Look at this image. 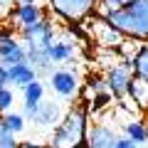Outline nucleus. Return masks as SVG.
Returning <instances> with one entry per match:
<instances>
[{"instance_id":"ddd939ff","label":"nucleus","mask_w":148,"mask_h":148,"mask_svg":"<svg viewBox=\"0 0 148 148\" xmlns=\"http://www.w3.org/2000/svg\"><path fill=\"white\" fill-rule=\"evenodd\" d=\"M74 42L72 40H67V37H59V40H54L52 45H49L47 54L49 59H52V64H62V62H69V59L74 57Z\"/></svg>"},{"instance_id":"423d86ee","label":"nucleus","mask_w":148,"mask_h":148,"mask_svg":"<svg viewBox=\"0 0 148 148\" xmlns=\"http://www.w3.org/2000/svg\"><path fill=\"white\" fill-rule=\"evenodd\" d=\"M104 82H106V91L114 99H123V96H128V86L133 82V72H131L128 64H114V67L106 69Z\"/></svg>"},{"instance_id":"20e7f679","label":"nucleus","mask_w":148,"mask_h":148,"mask_svg":"<svg viewBox=\"0 0 148 148\" xmlns=\"http://www.w3.org/2000/svg\"><path fill=\"white\" fill-rule=\"evenodd\" d=\"M47 3H49V10L54 15L64 17L69 22L84 20L91 10L99 8V0H47Z\"/></svg>"},{"instance_id":"f257e3e1","label":"nucleus","mask_w":148,"mask_h":148,"mask_svg":"<svg viewBox=\"0 0 148 148\" xmlns=\"http://www.w3.org/2000/svg\"><path fill=\"white\" fill-rule=\"evenodd\" d=\"M109 25H114L123 37L148 42V0H131L121 10H104L99 12Z\"/></svg>"},{"instance_id":"4be33fe9","label":"nucleus","mask_w":148,"mask_h":148,"mask_svg":"<svg viewBox=\"0 0 148 148\" xmlns=\"http://www.w3.org/2000/svg\"><path fill=\"white\" fill-rule=\"evenodd\" d=\"M0 148H17V138L0 123Z\"/></svg>"},{"instance_id":"9b49d317","label":"nucleus","mask_w":148,"mask_h":148,"mask_svg":"<svg viewBox=\"0 0 148 148\" xmlns=\"http://www.w3.org/2000/svg\"><path fill=\"white\" fill-rule=\"evenodd\" d=\"M47 17V10L42 5H30V3H17L15 5V12H12V22L17 27H30L35 22H42Z\"/></svg>"},{"instance_id":"c85d7f7f","label":"nucleus","mask_w":148,"mask_h":148,"mask_svg":"<svg viewBox=\"0 0 148 148\" xmlns=\"http://www.w3.org/2000/svg\"><path fill=\"white\" fill-rule=\"evenodd\" d=\"M82 148H86V146H82Z\"/></svg>"},{"instance_id":"6e6552de","label":"nucleus","mask_w":148,"mask_h":148,"mask_svg":"<svg viewBox=\"0 0 148 148\" xmlns=\"http://www.w3.org/2000/svg\"><path fill=\"white\" fill-rule=\"evenodd\" d=\"M119 141L116 131L106 123H91L89 126V133H86V148H114Z\"/></svg>"},{"instance_id":"cd10ccee","label":"nucleus","mask_w":148,"mask_h":148,"mask_svg":"<svg viewBox=\"0 0 148 148\" xmlns=\"http://www.w3.org/2000/svg\"><path fill=\"white\" fill-rule=\"evenodd\" d=\"M17 3H30V5H42V0H17Z\"/></svg>"},{"instance_id":"4468645a","label":"nucleus","mask_w":148,"mask_h":148,"mask_svg":"<svg viewBox=\"0 0 148 148\" xmlns=\"http://www.w3.org/2000/svg\"><path fill=\"white\" fill-rule=\"evenodd\" d=\"M128 67H131V72H133L136 79L148 82V45H141V47L136 49V54L131 57Z\"/></svg>"},{"instance_id":"dca6fc26","label":"nucleus","mask_w":148,"mask_h":148,"mask_svg":"<svg viewBox=\"0 0 148 148\" xmlns=\"http://www.w3.org/2000/svg\"><path fill=\"white\" fill-rule=\"evenodd\" d=\"M45 101V82L42 79H35L32 84H27L22 89V104L25 106H35V104H42Z\"/></svg>"},{"instance_id":"9d476101","label":"nucleus","mask_w":148,"mask_h":148,"mask_svg":"<svg viewBox=\"0 0 148 148\" xmlns=\"http://www.w3.org/2000/svg\"><path fill=\"white\" fill-rule=\"evenodd\" d=\"M62 119H64L62 104H57V101H42L40 109H37V114H35V119H32V123H37L40 128H52L54 131V126Z\"/></svg>"},{"instance_id":"bb28decb","label":"nucleus","mask_w":148,"mask_h":148,"mask_svg":"<svg viewBox=\"0 0 148 148\" xmlns=\"http://www.w3.org/2000/svg\"><path fill=\"white\" fill-rule=\"evenodd\" d=\"M5 86H8V67L0 64V89H5Z\"/></svg>"},{"instance_id":"2eb2a0df","label":"nucleus","mask_w":148,"mask_h":148,"mask_svg":"<svg viewBox=\"0 0 148 148\" xmlns=\"http://www.w3.org/2000/svg\"><path fill=\"white\" fill-rule=\"evenodd\" d=\"M27 62L35 67L37 74H49L52 72V59H49L47 49H27Z\"/></svg>"},{"instance_id":"6ab92c4d","label":"nucleus","mask_w":148,"mask_h":148,"mask_svg":"<svg viewBox=\"0 0 148 148\" xmlns=\"http://www.w3.org/2000/svg\"><path fill=\"white\" fill-rule=\"evenodd\" d=\"M128 96H133V101L141 109H148V82H141V79L133 77L131 86H128Z\"/></svg>"},{"instance_id":"aec40b11","label":"nucleus","mask_w":148,"mask_h":148,"mask_svg":"<svg viewBox=\"0 0 148 148\" xmlns=\"http://www.w3.org/2000/svg\"><path fill=\"white\" fill-rule=\"evenodd\" d=\"M12 104H15V91H12L10 86L0 89V116L8 114V111H12Z\"/></svg>"},{"instance_id":"f8f14e48","label":"nucleus","mask_w":148,"mask_h":148,"mask_svg":"<svg viewBox=\"0 0 148 148\" xmlns=\"http://www.w3.org/2000/svg\"><path fill=\"white\" fill-rule=\"evenodd\" d=\"M37 79V72L30 62H20V64H12L8 67V86H15V89H25L27 84Z\"/></svg>"},{"instance_id":"5701e85b","label":"nucleus","mask_w":148,"mask_h":148,"mask_svg":"<svg viewBox=\"0 0 148 148\" xmlns=\"http://www.w3.org/2000/svg\"><path fill=\"white\" fill-rule=\"evenodd\" d=\"M131 0H99V8L96 10L104 12V10H121V8H126Z\"/></svg>"},{"instance_id":"a878e982","label":"nucleus","mask_w":148,"mask_h":148,"mask_svg":"<svg viewBox=\"0 0 148 148\" xmlns=\"http://www.w3.org/2000/svg\"><path fill=\"white\" fill-rule=\"evenodd\" d=\"M17 148H49V146L37 143V141H22V143H17Z\"/></svg>"},{"instance_id":"f03ea898","label":"nucleus","mask_w":148,"mask_h":148,"mask_svg":"<svg viewBox=\"0 0 148 148\" xmlns=\"http://www.w3.org/2000/svg\"><path fill=\"white\" fill-rule=\"evenodd\" d=\"M89 114L86 106H74L64 114V119L54 126L52 138H49V148H82L86 143V133H89Z\"/></svg>"},{"instance_id":"7ed1b4c3","label":"nucleus","mask_w":148,"mask_h":148,"mask_svg":"<svg viewBox=\"0 0 148 148\" xmlns=\"http://www.w3.org/2000/svg\"><path fill=\"white\" fill-rule=\"evenodd\" d=\"M20 40L25 42L27 49H49V45L57 40L54 25L45 17L42 22H35V25H30V27H22L20 30Z\"/></svg>"},{"instance_id":"0eeeda50","label":"nucleus","mask_w":148,"mask_h":148,"mask_svg":"<svg viewBox=\"0 0 148 148\" xmlns=\"http://www.w3.org/2000/svg\"><path fill=\"white\" fill-rule=\"evenodd\" d=\"M49 89L62 99H72L79 94V74L74 69H52L49 72Z\"/></svg>"},{"instance_id":"39448f33","label":"nucleus","mask_w":148,"mask_h":148,"mask_svg":"<svg viewBox=\"0 0 148 148\" xmlns=\"http://www.w3.org/2000/svg\"><path fill=\"white\" fill-rule=\"evenodd\" d=\"M27 62V47L20 37H15L12 30H0V64L12 67V64Z\"/></svg>"},{"instance_id":"b1692460","label":"nucleus","mask_w":148,"mask_h":148,"mask_svg":"<svg viewBox=\"0 0 148 148\" xmlns=\"http://www.w3.org/2000/svg\"><path fill=\"white\" fill-rule=\"evenodd\" d=\"M111 99H114V96H111L109 91H101V94H96L94 99H91V109H94V111H101V109H104V106L109 104Z\"/></svg>"},{"instance_id":"a211bd4d","label":"nucleus","mask_w":148,"mask_h":148,"mask_svg":"<svg viewBox=\"0 0 148 148\" xmlns=\"http://www.w3.org/2000/svg\"><path fill=\"white\" fill-rule=\"evenodd\" d=\"M123 133H126V138H131L138 146L148 141V126L143 121H128L126 126H123Z\"/></svg>"},{"instance_id":"1a4fd4ad","label":"nucleus","mask_w":148,"mask_h":148,"mask_svg":"<svg viewBox=\"0 0 148 148\" xmlns=\"http://www.w3.org/2000/svg\"><path fill=\"white\" fill-rule=\"evenodd\" d=\"M91 35H94V40L101 45V47H109V49H116V47L123 45V35L114 25H109L104 17H99L96 25H91Z\"/></svg>"},{"instance_id":"f3484780","label":"nucleus","mask_w":148,"mask_h":148,"mask_svg":"<svg viewBox=\"0 0 148 148\" xmlns=\"http://www.w3.org/2000/svg\"><path fill=\"white\" fill-rule=\"evenodd\" d=\"M0 123H3L12 136H20V133L25 131V126H27V119L22 116L20 111H8V114L0 116Z\"/></svg>"},{"instance_id":"393cba45","label":"nucleus","mask_w":148,"mask_h":148,"mask_svg":"<svg viewBox=\"0 0 148 148\" xmlns=\"http://www.w3.org/2000/svg\"><path fill=\"white\" fill-rule=\"evenodd\" d=\"M114 148H141V146H138V143H133L131 138L121 136V138H119V141H116V146H114Z\"/></svg>"},{"instance_id":"412c9836","label":"nucleus","mask_w":148,"mask_h":148,"mask_svg":"<svg viewBox=\"0 0 148 148\" xmlns=\"http://www.w3.org/2000/svg\"><path fill=\"white\" fill-rule=\"evenodd\" d=\"M17 0H0V22L12 20V12H15Z\"/></svg>"}]
</instances>
